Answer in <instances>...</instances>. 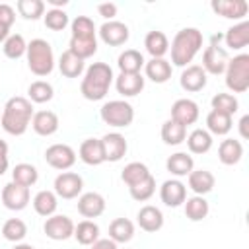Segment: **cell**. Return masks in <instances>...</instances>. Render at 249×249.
Returning <instances> with one entry per match:
<instances>
[{
	"instance_id": "1",
	"label": "cell",
	"mask_w": 249,
	"mask_h": 249,
	"mask_svg": "<svg viewBox=\"0 0 249 249\" xmlns=\"http://www.w3.org/2000/svg\"><path fill=\"white\" fill-rule=\"evenodd\" d=\"M31 119H33V105H31V101L27 97L14 95L4 105V111H2V117H0V124H2V128L8 134L21 136L29 128Z\"/></svg>"
},
{
	"instance_id": "2",
	"label": "cell",
	"mask_w": 249,
	"mask_h": 249,
	"mask_svg": "<svg viewBox=\"0 0 249 249\" xmlns=\"http://www.w3.org/2000/svg\"><path fill=\"white\" fill-rule=\"evenodd\" d=\"M113 80H115L113 68L107 62H93L84 72L80 91L88 101H99L107 95Z\"/></svg>"
},
{
	"instance_id": "3",
	"label": "cell",
	"mask_w": 249,
	"mask_h": 249,
	"mask_svg": "<svg viewBox=\"0 0 249 249\" xmlns=\"http://www.w3.org/2000/svg\"><path fill=\"white\" fill-rule=\"evenodd\" d=\"M72 27V37H70V47L76 56L82 60L93 56L97 53V37H95V23L88 16H76L70 23Z\"/></svg>"
},
{
	"instance_id": "4",
	"label": "cell",
	"mask_w": 249,
	"mask_h": 249,
	"mask_svg": "<svg viewBox=\"0 0 249 249\" xmlns=\"http://www.w3.org/2000/svg\"><path fill=\"white\" fill-rule=\"evenodd\" d=\"M202 33L196 27H183L175 33L173 41H171V62L173 66H189L193 62V58L198 54V51L202 49Z\"/></svg>"
},
{
	"instance_id": "5",
	"label": "cell",
	"mask_w": 249,
	"mask_h": 249,
	"mask_svg": "<svg viewBox=\"0 0 249 249\" xmlns=\"http://www.w3.org/2000/svg\"><path fill=\"white\" fill-rule=\"evenodd\" d=\"M27 66L35 76H49L54 68V54L53 47L45 39H31L27 43Z\"/></svg>"
},
{
	"instance_id": "6",
	"label": "cell",
	"mask_w": 249,
	"mask_h": 249,
	"mask_svg": "<svg viewBox=\"0 0 249 249\" xmlns=\"http://www.w3.org/2000/svg\"><path fill=\"white\" fill-rule=\"evenodd\" d=\"M226 86L233 93H243L249 89V54L241 53L228 60Z\"/></svg>"
},
{
	"instance_id": "7",
	"label": "cell",
	"mask_w": 249,
	"mask_h": 249,
	"mask_svg": "<svg viewBox=\"0 0 249 249\" xmlns=\"http://www.w3.org/2000/svg\"><path fill=\"white\" fill-rule=\"evenodd\" d=\"M101 121L115 128H124L134 121V109L124 99H111L101 105L99 109Z\"/></svg>"
},
{
	"instance_id": "8",
	"label": "cell",
	"mask_w": 249,
	"mask_h": 249,
	"mask_svg": "<svg viewBox=\"0 0 249 249\" xmlns=\"http://www.w3.org/2000/svg\"><path fill=\"white\" fill-rule=\"evenodd\" d=\"M45 161L58 171H66L76 163V152L68 144H51L45 150Z\"/></svg>"
},
{
	"instance_id": "9",
	"label": "cell",
	"mask_w": 249,
	"mask_h": 249,
	"mask_svg": "<svg viewBox=\"0 0 249 249\" xmlns=\"http://www.w3.org/2000/svg\"><path fill=\"white\" fill-rule=\"evenodd\" d=\"M54 195L64 198V200H70V198H76L82 195V189H84V179L74 173V171H62L56 175L54 179Z\"/></svg>"
},
{
	"instance_id": "10",
	"label": "cell",
	"mask_w": 249,
	"mask_h": 249,
	"mask_svg": "<svg viewBox=\"0 0 249 249\" xmlns=\"http://www.w3.org/2000/svg\"><path fill=\"white\" fill-rule=\"evenodd\" d=\"M74 222L72 218L64 216V214H53L45 220L43 224V231L49 239H54V241H64L68 237L74 235Z\"/></svg>"
},
{
	"instance_id": "11",
	"label": "cell",
	"mask_w": 249,
	"mask_h": 249,
	"mask_svg": "<svg viewBox=\"0 0 249 249\" xmlns=\"http://www.w3.org/2000/svg\"><path fill=\"white\" fill-rule=\"evenodd\" d=\"M228 60H230V56H228L226 49L216 45V43H210L202 53V70L206 74H212V76L224 74Z\"/></svg>"
},
{
	"instance_id": "12",
	"label": "cell",
	"mask_w": 249,
	"mask_h": 249,
	"mask_svg": "<svg viewBox=\"0 0 249 249\" xmlns=\"http://www.w3.org/2000/svg\"><path fill=\"white\" fill-rule=\"evenodd\" d=\"M2 204L8 210H23L29 204V187L18 185L14 181L6 183L2 189Z\"/></svg>"
},
{
	"instance_id": "13",
	"label": "cell",
	"mask_w": 249,
	"mask_h": 249,
	"mask_svg": "<svg viewBox=\"0 0 249 249\" xmlns=\"http://www.w3.org/2000/svg\"><path fill=\"white\" fill-rule=\"evenodd\" d=\"M128 25L123 23V21H117V19H111V21H105L101 27H99V37L105 45L109 47H121L128 41Z\"/></svg>"
},
{
	"instance_id": "14",
	"label": "cell",
	"mask_w": 249,
	"mask_h": 249,
	"mask_svg": "<svg viewBox=\"0 0 249 249\" xmlns=\"http://www.w3.org/2000/svg\"><path fill=\"white\" fill-rule=\"evenodd\" d=\"M198 115H200L198 105H196V101H193V99L181 97V99H177V101L171 105V121L183 124L185 128H187L189 124H195V123L198 121Z\"/></svg>"
},
{
	"instance_id": "15",
	"label": "cell",
	"mask_w": 249,
	"mask_h": 249,
	"mask_svg": "<svg viewBox=\"0 0 249 249\" xmlns=\"http://www.w3.org/2000/svg\"><path fill=\"white\" fill-rule=\"evenodd\" d=\"M101 140V148H103V158H105V161H119V160H123V156L126 154V150H128V144H126V140H124V136L123 134H119V132H107L103 138H99Z\"/></svg>"
},
{
	"instance_id": "16",
	"label": "cell",
	"mask_w": 249,
	"mask_h": 249,
	"mask_svg": "<svg viewBox=\"0 0 249 249\" xmlns=\"http://www.w3.org/2000/svg\"><path fill=\"white\" fill-rule=\"evenodd\" d=\"M160 198L165 206L169 208H177L185 202L187 198V187L179 181V179H167L161 183L160 187Z\"/></svg>"
},
{
	"instance_id": "17",
	"label": "cell",
	"mask_w": 249,
	"mask_h": 249,
	"mask_svg": "<svg viewBox=\"0 0 249 249\" xmlns=\"http://www.w3.org/2000/svg\"><path fill=\"white\" fill-rule=\"evenodd\" d=\"M78 212L86 220H91V218L101 216L105 212V198H103V195H99L95 191L82 193L78 196Z\"/></svg>"
},
{
	"instance_id": "18",
	"label": "cell",
	"mask_w": 249,
	"mask_h": 249,
	"mask_svg": "<svg viewBox=\"0 0 249 249\" xmlns=\"http://www.w3.org/2000/svg\"><path fill=\"white\" fill-rule=\"evenodd\" d=\"M206 80H208V78H206V72L202 70L200 64H189V66L183 68L181 78H179V84H181V88H183L185 91L195 93V91L204 89Z\"/></svg>"
},
{
	"instance_id": "19",
	"label": "cell",
	"mask_w": 249,
	"mask_h": 249,
	"mask_svg": "<svg viewBox=\"0 0 249 249\" xmlns=\"http://www.w3.org/2000/svg\"><path fill=\"white\" fill-rule=\"evenodd\" d=\"M210 8L226 19H243L247 16L249 4L245 0H212Z\"/></svg>"
},
{
	"instance_id": "20",
	"label": "cell",
	"mask_w": 249,
	"mask_h": 249,
	"mask_svg": "<svg viewBox=\"0 0 249 249\" xmlns=\"http://www.w3.org/2000/svg\"><path fill=\"white\" fill-rule=\"evenodd\" d=\"M136 220H138V226L148 233H156V231H160L163 228V214L154 204L142 206L138 210V214H136Z\"/></svg>"
},
{
	"instance_id": "21",
	"label": "cell",
	"mask_w": 249,
	"mask_h": 249,
	"mask_svg": "<svg viewBox=\"0 0 249 249\" xmlns=\"http://www.w3.org/2000/svg\"><path fill=\"white\" fill-rule=\"evenodd\" d=\"M187 183H189V189L198 195V196H204L208 195L212 189H214V175L208 171V169H193L189 175H187Z\"/></svg>"
},
{
	"instance_id": "22",
	"label": "cell",
	"mask_w": 249,
	"mask_h": 249,
	"mask_svg": "<svg viewBox=\"0 0 249 249\" xmlns=\"http://www.w3.org/2000/svg\"><path fill=\"white\" fill-rule=\"evenodd\" d=\"M115 88L123 97H134L144 89V78L142 74H124L121 72L115 78Z\"/></svg>"
},
{
	"instance_id": "23",
	"label": "cell",
	"mask_w": 249,
	"mask_h": 249,
	"mask_svg": "<svg viewBox=\"0 0 249 249\" xmlns=\"http://www.w3.org/2000/svg\"><path fill=\"white\" fill-rule=\"evenodd\" d=\"M31 126L39 136H53L58 130V117L53 111H37L33 113Z\"/></svg>"
},
{
	"instance_id": "24",
	"label": "cell",
	"mask_w": 249,
	"mask_h": 249,
	"mask_svg": "<svg viewBox=\"0 0 249 249\" xmlns=\"http://www.w3.org/2000/svg\"><path fill=\"white\" fill-rule=\"evenodd\" d=\"M78 156H80V160H82L86 165H101V163L105 161V158H103V148H101V140H99V138H86V140L80 144Z\"/></svg>"
},
{
	"instance_id": "25",
	"label": "cell",
	"mask_w": 249,
	"mask_h": 249,
	"mask_svg": "<svg viewBox=\"0 0 249 249\" xmlns=\"http://www.w3.org/2000/svg\"><path fill=\"white\" fill-rule=\"evenodd\" d=\"M144 70H146V76L156 82V84H165L169 78H171V72H173V66L169 60L165 58H150L148 62H144Z\"/></svg>"
},
{
	"instance_id": "26",
	"label": "cell",
	"mask_w": 249,
	"mask_h": 249,
	"mask_svg": "<svg viewBox=\"0 0 249 249\" xmlns=\"http://www.w3.org/2000/svg\"><path fill=\"white\" fill-rule=\"evenodd\" d=\"M243 158V144L235 138H226L218 146V160L224 165H235Z\"/></svg>"
},
{
	"instance_id": "27",
	"label": "cell",
	"mask_w": 249,
	"mask_h": 249,
	"mask_svg": "<svg viewBox=\"0 0 249 249\" xmlns=\"http://www.w3.org/2000/svg\"><path fill=\"white\" fill-rule=\"evenodd\" d=\"M224 41H226V47H230L233 51H239V49L247 47V43H249V21L243 19V21L231 25L226 31Z\"/></svg>"
},
{
	"instance_id": "28",
	"label": "cell",
	"mask_w": 249,
	"mask_h": 249,
	"mask_svg": "<svg viewBox=\"0 0 249 249\" xmlns=\"http://www.w3.org/2000/svg\"><path fill=\"white\" fill-rule=\"evenodd\" d=\"M165 167L175 177H187L195 169V161H193V158L187 152H175V154H171L167 158Z\"/></svg>"
},
{
	"instance_id": "29",
	"label": "cell",
	"mask_w": 249,
	"mask_h": 249,
	"mask_svg": "<svg viewBox=\"0 0 249 249\" xmlns=\"http://www.w3.org/2000/svg\"><path fill=\"white\" fill-rule=\"evenodd\" d=\"M144 47L146 51L150 53L152 58H163V54L169 51V41H167V35L163 31H148L146 37H144Z\"/></svg>"
},
{
	"instance_id": "30",
	"label": "cell",
	"mask_w": 249,
	"mask_h": 249,
	"mask_svg": "<svg viewBox=\"0 0 249 249\" xmlns=\"http://www.w3.org/2000/svg\"><path fill=\"white\" fill-rule=\"evenodd\" d=\"M33 210L43 216V218H49L56 212V206H58V196L54 195V191H39L35 196H33Z\"/></svg>"
},
{
	"instance_id": "31",
	"label": "cell",
	"mask_w": 249,
	"mask_h": 249,
	"mask_svg": "<svg viewBox=\"0 0 249 249\" xmlns=\"http://www.w3.org/2000/svg\"><path fill=\"white\" fill-rule=\"evenodd\" d=\"M84 68H86L84 60L80 56H76L72 51H68V49L58 58V70L66 78H78V76H82L84 74Z\"/></svg>"
},
{
	"instance_id": "32",
	"label": "cell",
	"mask_w": 249,
	"mask_h": 249,
	"mask_svg": "<svg viewBox=\"0 0 249 249\" xmlns=\"http://www.w3.org/2000/svg\"><path fill=\"white\" fill-rule=\"evenodd\" d=\"M233 126V121H231V115H226L222 111H216L212 109L208 115H206V128L210 134H216V136H226Z\"/></svg>"
},
{
	"instance_id": "33",
	"label": "cell",
	"mask_w": 249,
	"mask_h": 249,
	"mask_svg": "<svg viewBox=\"0 0 249 249\" xmlns=\"http://www.w3.org/2000/svg\"><path fill=\"white\" fill-rule=\"evenodd\" d=\"M144 62H146V60H144L142 53L136 51V49H126V51H123V53L119 54V58H117V66H119V70L124 72V74H138L140 68L144 66Z\"/></svg>"
},
{
	"instance_id": "34",
	"label": "cell",
	"mask_w": 249,
	"mask_h": 249,
	"mask_svg": "<svg viewBox=\"0 0 249 249\" xmlns=\"http://www.w3.org/2000/svg\"><path fill=\"white\" fill-rule=\"evenodd\" d=\"M134 237V224L128 218H115L109 224V239L115 243H126Z\"/></svg>"
},
{
	"instance_id": "35",
	"label": "cell",
	"mask_w": 249,
	"mask_h": 249,
	"mask_svg": "<svg viewBox=\"0 0 249 249\" xmlns=\"http://www.w3.org/2000/svg\"><path fill=\"white\" fill-rule=\"evenodd\" d=\"M187 148L191 154H206L212 148V134L204 128H195L187 138Z\"/></svg>"
},
{
	"instance_id": "36",
	"label": "cell",
	"mask_w": 249,
	"mask_h": 249,
	"mask_svg": "<svg viewBox=\"0 0 249 249\" xmlns=\"http://www.w3.org/2000/svg\"><path fill=\"white\" fill-rule=\"evenodd\" d=\"M80 245H93L99 239V226L93 220H82L74 226V235Z\"/></svg>"
},
{
	"instance_id": "37",
	"label": "cell",
	"mask_w": 249,
	"mask_h": 249,
	"mask_svg": "<svg viewBox=\"0 0 249 249\" xmlns=\"http://www.w3.org/2000/svg\"><path fill=\"white\" fill-rule=\"evenodd\" d=\"M185 216L191 220V222H200V220H204L206 216H208V212H210V206H208V202H206V198L204 196H198V195H195V196H191V198H185Z\"/></svg>"
},
{
	"instance_id": "38",
	"label": "cell",
	"mask_w": 249,
	"mask_h": 249,
	"mask_svg": "<svg viewBox=\"0 0 249 249\" xmlns=\"http://www.w3.org/2000/svg\"><path fill=\"white\" fill-rule=\"evenodd\" d=\"M187 138V128L171 119H167L163 124H161V140L167 144V146H179L181 142H185Z\"/></svg>"
},
{
	"instance_id": "39",
	"label": "cell",
	"mask_w": 249,
	"mask_h": 249,
	"mask_svg": "<svg viewBox=\"0 0 249 249\" xmlns=\"http://www.w3.org/2000/svg\"><path fill=\"white\" fill-rule=\"evenodd\" d=\"M148 175H152V173H150L148 165L142 163V161H130V163H126V165L123 167V171H121V179H123V183H126L128 187H132V185L144 181Z\"/></svg>"
},
{
	"instance_id": "40",
	"label": "cell",
	"mask_w": 249,
	"mask_h": 249,
	"mask_svg": "<svg viewBox=\"0 0 249 249\" xmlns=\"http://www.w3.org/2000/svg\"><path fill=\"white\" fill-rule=\"evenodd\" d=\"M27 95H29V101H31V103H47V101L53 99L54 89H53V86H51L49 82H45V80H35V82L29 84Z\"/></svg>"
},
{
	"instance_id": "41",
	"label": "cell",
	"mask_w": 249,
	"mask_h": 249,
	"mask_svg": "<svg viewBox=\"0 0 249 249\" xmlns=\"http://www.w3.org/2000/svg\"><path fill=\"white\" fill-rule=\"evenodd\" d=\"M37 179H39L37 167L31 165V163H18V165L12 169V181L18 183V185L31 187V185L37 183Z\"/></svg>"
},
{
	"instance_id": "42",
	"label": "cell",
	"mask_w": 249,
	"mask_h": 249,
	"mask_svg": "<svg viewBox=\"0 0 249 249\" xmlns=\"http://www.w3.org/2000/svg\"><path fill=\"white\" fill-rule=\"evenodd\" d=\"M2 51H4V54H6L8 58L18 60V58H21V56L25 54V51H27V43H25L23 35H19V33H12V35L2 43Z\"/></svg>"
},
{
	"instance_id": "43",
	"label": "cell",
	"mask_w": 249,
	"mask_h": 249,
	"mask_svg": "<svg viewBox=\"0 0 249 249\" xmlns=\"http://www.w3.org/2000/svg\"><path fill=\"white\" fill-rule=\"evenodd\" d=\"M2 235H4V239H8V241L19 243V241L27 235V226H25V222L19 220V218H10V220H6L4 226H2Z\"/></svg>"
},
{
	"instance_id": "44",
	"label": "cell",
	"mask_w": 249,
	"mask_h": 249,
	"mask_svg": "<svg viewBox=\"0 0 249 249\" xmlns=\"http://www.w3.org/2000/svg\"><path fill=\"white\" fill-rule=\"evenodd\" d=\"M16 10L25 19H39L45 16V2L43 0H18Z\"/></svg>"
},
{
	"instance_id": "45",
	"label": "cell",
	"mask_w": 249,
	"mask_h": 249,
	"mask_svg": "<svg viewBox=\"0 0 249 249\" xmlns=\"http://www.w3.org/2000/svg\"><path fill=\"white\" fill-rule=\"evenodd\" d=\"M128 193H130V196H132L134 200L146 202V200L152 198V195L156 193V179H154L152 175H148L144 181H140V183L128 187Z\"/></svg>"
},
{
	"instance_id": "46",
	"label": "cell",
	"mask_w": 249,
	"mask_h": 249,
	"mask_svg": "<svg viewBox=\"0 0 249 249\" xmlns=\"http://www.w3.org/2000/svg\"><path fill=\"white\" fill-rule=\"evenodd\" d=\"M210 103H212V109L222 111V113H226V115H233V113H237V109H239V101H237V97L231 95V93H216V95L210 99Z\"/></svg>"
},
{
	"instance_id": "47",
	"label": "cell",
	"mask_w": 249,
	"mask_h": 249,
	"mask_svg": "<svg viewBox=\"0 0 249 249\" xmlns=\"http://www.w3.org/2000/svg\"><path fill=\"white\" fill-rule=\"evenodd\" d=\"M43 19H45V25L53 31H62L68 25V14L64 10H56V8H51L43 16Z\"/></svg>"
},
{
	"instance_id": "48",
	"label": "cell",
	"mask_w": 249,
	"mask_h": 249,
	"mask_svg": "<svg viewBox=\"0 0 249 249\" xmlns=\"http://www.w3.org/2000/svg\"><path fill=\"white\" fill-rule=\"evenodd\" d=\"M14 19H16V10L10 4H0V25L10 29Z\"/></svg>"
},
{
	"instance_id": "49",
	"label": "cell",
	"mask_w": 249,
	"mask_h": 249,
	"mask_svg": "<svg viewBox=\"0 0 249 249\" xmlns=\"http://www.w3.org/2000/svg\"><path fill=\"white\" fill-rule=\"evenodd\" d=\"M97 14H99V16H103L107 21H111V19L117 16V4H113V2L97 4Z\"/></svg>"
},
{
	"instance_id": "50",
	"label": "cell",
	"mask_w": 249,
	"mask_h": 249,
	"mask_svg": "<svg viewBox=\"0 0 249 249\" xmlns=\"http://www.w3.org/2000/svg\"><path fill=\"white\" fill-rule=\"evenodd\" d=\"M10 160H8V144L4 140H0V175H4L8 171Z\"/></svg>"
},
{
	"instance_id": "51",
	"label": "cell",
	"mask_w": 249,
	"mask_h": 249,
	"mask_svg": "<svg viewBox=\"0 0 249 249\" xmlns=\"http://www.w3.org/2000/svg\"><path fill=\"white\" fill-rule=\"evenodd\" d=\"M91 249H119V247H117V243H115L113 239H109V237H107V239H101V237H99V239L91 245Z\"/></svg>"
},
{
	"instance_id": "52",
	"label": "cell",
	"mask_w": 249,
	"mask_h": 249,
	"mask_svg": "<svg viewBox=\"0 0 249 249\" xmlns=\"http://www.w3.org/2000/svg\"><path fill=\"white\" fill-rule=\"evenodd\" d=\"M247 123H249V117L245 115V117H241V121H239V132H241V138H247L249 134H247Z\"/></svg>"
},
{
	"instance_id": "53",
	"label": "cell",
	"mask_w": 249,
	"mask_h": 249,
	"mask_svg": "<svg viewBox=\"0 0 249 249\" xmlns=\"http://www.w3.org/2000/svg\"><path fill=\"white\" fill-rule=\"evenodd\" d=\"M47 2H49L53 8H56V10H62V8L68 4V0H47Z\"/></svg>"
},
{
	"instance_id": "54",
	"label": "cell",
	"mask_w": 249,
	"mask_h": 249,
	"mask_svg": "<svg viewBox=\"0 0 249 249\" xmlns=\"http://www.w3.org/2000/svg\"><path fill=\"white\" fill-rule=\"evenodd\" d=\"M8 37H10V29L4 27V25H0V43H4Z\"/></svg>"
},
{
	"instance_id": "55",
	"label": "cell",
	"mask_w": 249,
	"mask_h": 249,
	"mask_svg": "<svg viewBox=\"0 0 249 249\" xmlns=\"http://www.w3.org/2000/svg\"><path fill=\"white\" fill-rule=\"evenodd\" d=\"M12 249H35L33 245H29V243H16Z\"/></svg>"
}]
</instances>
